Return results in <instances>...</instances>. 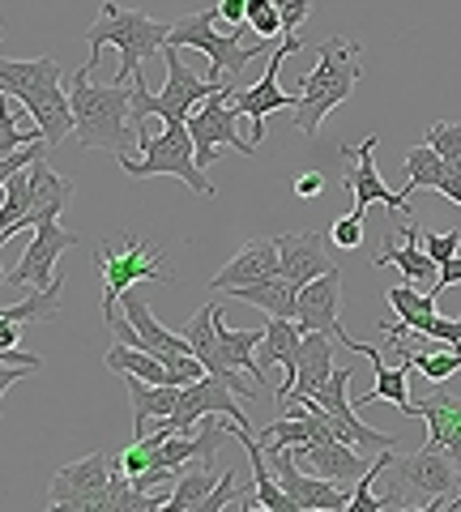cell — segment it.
<instances>
[{"mask_svg": "<svg viewBox=\"0 0 461 512\" xmlns=\"http://www.w3.org/2000/svg\"><path fill=\"white\" fill-rule=\"evenodd\" d=\"M299 346H304V325H295L291 316H269V325H265V350H261V367H265V372H269V367H282V372H286L282 389L274 393V397H278V406H286V402H291V393H295Z\"/></svg>", "mask_w": 461, "mask_h": 512, "instance_id": "cell-21", "label": "cell"}, {"mask_svg": "<svg viewBox=\"0 0 461 512\" xmlns=\"http://www.w3.org/2000/svg\"><path fill=\"white\" fill-rule=\"evenodd\" d=\"M389 346H393V359L410 363L419 376H427L432 384H444L453 372H461V350H410V346L393 342V338H389Z\"/></svg>", "mask_w": 461, "mask_h": 512, "instance_id": "cell-34", "label": "cell"}, {"mask_svg": "<svg viewBox=\"0 0 461 512\" xmlns=\"http://www.w3.org/2000/svg\"><path fill=\"white\" fill-rule=\"evenodd\" d=\"M423 248H427V256L432 261H449V256H457L461 252V231H444V235H423Z\"/></svg>", "mask_w": 461, "mask_h": 512, "instance_id": "cell-43", "label": "cell"}, {"mask_svg": "<svg viewBox=\"0 0 461 512\" xmlns=\"http://www.w3.org/2000/svg\"><path fill=\"white\" fill-rule=\"evenodd\" d=\"M376 265H380V269H385V265H397L406 282L427 286V291H432L436 278H440V261H432V256H427V248H423V227H419L415 218L406 222V244H402V248H397L393 239H385V248H380Z\"/></svg>", "mask_w": 461, "mask_h": 512, "instance_id": "cell-22", "label": "cell"}, {"mask_svg": "<svg viewBox=\"0 0 461 512\" xmlns=\"http://www.w3.org/2000/svg\"><path fill=\"white\" fill-rule=\"evenodd\" d=\"M316 52V69L299 77V94H295V128L304 137H316L321 133V120L329 116L333 107H342L346 99L355 94L359 77H363V60L359 52L363 47L346 35H333V39H321L312 47Z\"/></svg>", "mask_w": 461, "mask_h": 512, "instance_id": "cell-2", "label": "cell"}, {"mask_svg": "<svg viewBox=\"0 0 461 512\" xmlns=\"http://www.w3.org/2000/svg\"><path fill=\"white\" fill-rule=\"evenodd\" d=\"M269 466H274V474H278V483L286 487V495L299 504V512H346V508H351V495H346L342 483L299 470L291 461V453H269Z\"/></svg>", "mask_w": 461, "mask_h": 512, "instance_id": "cell-16", "label": "cell"}, {"mask_svg": "<svg viewBox=\"0 0 461 512\" xmlns=\"http://www.w3.org/2000/svg\"><path fill=\"white\" fill-rule=\"evenodd\" d=\"M440 197H449L453 205H461V158L449 163V175H444V184H440Z\"/></svg>", "mask_w": 461, "mask_h": 512, "instance_id": "cell-48", "label": "cell"}, {"mask_svg": "<svg viewBox=\"0 0 461 512\" xmlns=\"http://www.w3.org/2000/svg\"><path fill=\"white\" fill-rule=\"evenodd\" d=\"M278 13H282V26L286 35H299V26L312 18V0H274Z\"/></svg>", "mask_w": 461, "mask_h": 512, "instance_id": "cell-42", "label": "cell"}, {"mask_svg": "<svg viewBox=\"0 0 461 512\" xmlns=\"http://www.w3.org/2000/svg\"><path fill=\"white\" fill-rule=\"evenodd\" d=\"M359 355H368L372 363V372H376V384H372V393H359V406H368V402H389L402 410V419H419L415 414V402H410V363H397L389 367L385 359H380V350L376 346H363Z\"/></svg>", "mask_w": 461, "mask_h": 512, "instance_id": "cell-24", "label": "cell"}, {"mask_svg": "<svg viewBox=\"0 0 461 512\" xmlns=\"http://www.w3.org/2000/svg\"><path fill=\"white\" fill-rule=\"evenodd\" d=\"M342 269H329V274L312 278L308 286H299V308H295V320L304 325V333L321 329V333H333V338H342V346L351 350V333L342 329Z\"/></svg>", "mask_w": 461, "mask_h": 512, "instance_id": "cell-17", "label": "cell"}, {"mask_svg": "<svg viewBox=\"0 0 461 512\" xmlns=\"http://www.w3.org/2000/svg\"><path fill=\"white\" fill-rule=\"evenodd\" d=\"M235 491H240V474L227 470V474L218 478V487L210 491V500L201 504V512H222V508H231V495H235Z\"/></svg>", "mask_w": 461, "mask_h": 512, "instance_id": "cell-44", "label": "cell"}, {"mask_svg": "<svg viewBox=\"0 0 461 512\" xmlns=\"http://www.w3.org/2000/svg\"><path fill=\"white\" fill-rule=\"evenodd\" d=\"M94 269L103 282V320L120 312V295L133 291L137 282H176L167 252L146 244L141 235H120L111 244L94 248Z\"/></svg>", "mask_w": 461, "mask_h": 512, "instance_id": "cell-6", "label": "cell"}, {"mask_svg": "<svg viewBox=\"0 0 461 512\" xmlns=\"http://www.w3.org/2000/svg\"><path fill=\"white\" fill-rule=\"evenodd\" d=\"M333 376V342L329 333L312 329L304 333V346H299V367H295V393L291 397H316V389Z\"/></svg>", "mask_w": 461, "mask_h": 512, "instance_id": "cell-27", "label": "cell"}, {"mask_svg": "<svg viewBox=\"0 0 461 512\" xmlns=\"http://www.w3.org/2000/svg\"><path fill=\"white\" fill-rule=\"evenodd\" d=\"M415 414L427 423V440H436L440 448L461 461V397L457 393H427L415 402Z\"/></svg>", "mask_w": 461, "mask_h": 512, "instance_id": "cell-23", "label": "cell"}, {"mask_svg": "<svg viewBox=\"0 0 461 512\" xmlns=\"http://www.w3.org/2000/svg\"><path fill=\"white\" fill-rule=\"evenodd\" d=\"M329 248H333L329 231H286V235H278V252H282L278 274L286 282H295V286H308L312 278L338 269L333 265V256H329Z\"/></svg>", "mask_w": 461, "mask_h": 512, "instance_id": "cell-19", "label": "cell"}, {"mask_svg": "<svg viewBox=\"0 0 461 512\" xmlns=\"http://www.w3.org/2000/svg\"><path fill=\"white\" fill-rule=\"evenodd\" d=\"M0 359H5V363H43L39 355H30V350H18V346H9V350H0Z\"/></svg>", "mask_w": 461, "mask_h": 512, "instance_id": "cell-51", "label": "cell"}, {"mask_svg": "<svg viewBox=\"0 0 461 512\" xmlns=\"http://www.w3.org/2000/svg\"><path fill=\"white\" fill-rule=\"evenodd\" d=\"M120 312L133 320V325L141 329V338H146V346L154 350V355H184V350H193L188 346L184 333H171L167 325H158V316L150 312V303L137 295V286L133 291H124L120 295Z\"/></svg>", "mask_w": 461, "mask_h": 512, "instance_id": "cell-28", "label": "cell"}, {"mask_svg": "<svg viewBox=\"0 0 461 512\" xmlns=\"http://www.w3.org/2000/svg\"><path fill=\"white\" fill-rule=\"evenodd\" d=\"M218 22V9H205V13H188V18L171 22V35H167V47H193L210 60V82H235V77L244 73V64H252L257 56L269 52V39L261 43H240V26H231L227 35H218L214 30Z\"/></svg>", "mask_w": 461, "mask_h": 512, "instance_id": "cell-8", "label": "cell"}, {"mask_svg": "<svg viewBox=\"0 0 461 512\" xmlns=\"http://www.w3.org/2000/svg\"><path fill=\"white\" fill-rule=\"evenodd\" d=\"M248 26L257 30V39H269V43H274L278 35H286L282 13H278L274 0H248Z\"/></svg>", "mask_w": 461, "mask_h": 512, "instance_id": "cell-38", "label": "cell"}, {"mask_svg": "<svg viewBox=\"0 0 461 512\" xmlns=\"http://www.w3.org/2000/svg\"><path fill=\"white\" fill-rule=\"evenodd\" d=\"M351 367H333V376L316 389V397H308V402H316L325 414H329V423H333V436L346 440V444H355V448H368V453H385V448H397V436H389V431H376L368 427L355 414V402L346 397V389H351Z\"/></svg>", "mask_w": 461, "mask_h": 512, "instance_id": "cell-11", "label": "cell"}, {"mask_svg": "<svg viewBox=\"0 0 461 512\" xmlns=\"http://www.w3.org/2000/svg\"><path fill=\"white\" fill-rule=\"evenodd\" d=\"M0 192H5V201H0V239H13L26 227L30 205H35V180H30V167L9 175Z\"/></svg>", "mask_w": 461, "mask_h": 512, "instance_id": "cell-32", "label": "cell"}, {"mask_svg": "<svg viewBox=\"0 0 461 512\" xmlns=\"http://www.w3.org/2000/svg\"><path fill=\"white\" fill-rule=\"evenodd\" d=\"M291 52H299V35H286L278 52H269V69H265L261 82H252V86H244V90L231 86V103L244 111V120H252V146H257V141H265L269 116H274V111L295 107L291 94L278 86V69H282V60L291 56Z\"/></svg>", "mask_w": 461, "mask_h": 512, "instance_id": "cell-13", "label": "cell"}, {"mask_svg": "<svg viewBox=\"0 0 461 512\" xmlns=\"http://www.w3.org/2000/svg\"><path fill=\"white\" fill-rule=\"evenodd\" d=\"M0 90L26 103V111L39 120L52 150L65 137H73V99H69V86H65V73H60L56 56L5 60L0 64Z\"/></svg>", "mask_w": 461, "mask_h": 512, "instance_id": "cell-4", "label": "cell"}, {"mask_svg": "<svg viewBox=\"0 0 461 512\" xmlns=\"http://www.w3.org/2000/svg\"><path fill=\"white\" fill-rule=\"evenodd\" d=\"M129 384V406H133V431L137 436H150L146 423L150 419H171L180 410V384H154L141 376H124Z\"/></svg>", "mask_w": 461, "mask_h": 512, "instance_id": "cell-26", "label": "cell"}, {"mask_svg": "<svg viewBox=\"0 0 461 512\" xmlns=\"http://www.w3.org/2000/svg\"><path fill=\"white\" fill-rule=\"evenodd\" d=\"M218 487L214 478V466H197L193 474H184L176 487H171V500H167V512H197L205 500H210V491Z\"/></svg>", "mask_w": 461, "mask_h": 512, "instance_id": "cell-37", "label": "cell"}, {"mask_svg": "<svg viewBox=\"0 0 461 512\" xmlns=\"http://www.w3.org/2000/svg\"><path fill=\"white\" fill-rule=\"evenodd\" d=\"M376 146H380L376 133L368 141H359V146H342V158L351 163V171H346L342 184L355 192L359 210H368V205H385V210H393V214L415 218V210H410V201L402 197V192H393L385 180H380V171H376Z\"/></svg>", "mask_w": 461, "mask_h": 512, "instance_id": "cell-15", "label": "cell"}, {"mask_svg": "<svg viewBox=\"0 0 461 512\" xmlns=\"http://www.w3.org/2000/svg\"><path fill=\"white\" fill-rule=\"evenodd\" d=\"M107 367L120 376H141V380H154V384H176L171 380V367L163 355H154V350H141V346H124L116 342L107 350Z\"/></svg>", "mask_w": 461, "mask_h": 512, "instance_id": "cell-31", "label": "cell"}, {"mask_svg": "<svg viewBox=\"0 0 461 512\" xmlns=\"http://www.w3.org/2000/svg\"><path fill=\"white\" fill-rule=\"evenodd\" d=\"M99 60H86L69 77V99H73V137L82 150H111L129 154L137 146L133 128V86H99L90 82Z\"/></svg>", "mask_w": 461, "mask_h": 512, "instance_id": "cell-1", "label": "cell"}, {"mask_svg": "<svg viewBox=\"0 0 461 512\" xmlns=\"http://www.w3.org/2000/svg\"><path fill=\"white\" fill-rule=\"evenodd\" d=\"M240 116H244V111L231 103V82H222L201 107L188 111V128H193L197 163H201V167L214 163V158H218L214 150H218V146H227V150L244 154V158H257V146L240 137Z\"/></svg>", "mask_w": 461, "mask_h": 512, "instance_id": "cell-9", "label": "cell"}, {"mask_svg": "<svg viewBox=\"0 0 461 512\" xmlns=\"http://www.w3.org/2000/svg\"><path fill=\"white\" fill-rule=\"evenodd\" d=\"M116 453H90L82 461L60 466L56 478L47 483V508H65V512H99V500L116 474Z\"/></svg>", "mask_w": 461, "mask_h": 512, "instance_id": "cell-10", "label": "cell"}, {"mask_svg": "<svg viewBox=\"0 0 461 512\" xmlns=\"http://www.w3.org/2000/svg\"><path fill=\"white\" fill-rule=\"evenodd\" d=\"M222 295H231L240 303H252V308H261L265 316H291L295 320V308H299V286L286 282L282 274L248 282V286H231V291H222Z\"/></svg>", "mask_w": 461, "mask_h": 512, "instance_id": "cell-29", "label": "cell"}, {"mask_svg": "<svg viewBox=\"0 0 461 512\" xmlns=\"http://www.w3.org/2000/svg\"><path fill=\"white\" fill-rule=\"evenodd\" d=\"M218 18L227 26H244L248 22V0H218Z\"/></svg>", "mask_w": 461, "mask_h": 512, "instance_id": "cell-47", "label": "cell"}, {"mask_svg": "<svg viewBox=\"0 0 461 512\" xmlns=\"http://www.w3.org/2000/svg\"><path fill=\"white\" fill-rule=\"evenodd\" d=\"M321 192H325V171H299L295 175V197L312 201V197H321Z\"/></svg>", "mask_w": 461, "mask_h": 512, "instance_id": "cell-45", "label": "cell"}, {"mask_svg": "<svg viewBox=\"0 0 461 512\" xmlns=\"http://www.w3.org/2000/svg\"><path fill=\"white\" fill-rule=\"evenodd\" d=\"M218 303H205V308H197V316L184 325V338H188V346H193V355L210 367H218Z\"/></svg>", "mask_w": 461, "mask_h": 512, "instance_id": "cell-36", "label": "cell"}, {"mask_svg": "<svg viewBox=\"0 0 461 512\" xmlns=\"http://www.w3.org/2000/svg\"><path fill=\"white\" fill-rule=\"evenodd\" d=\"M43 363H5V376H0V389H13L22 376H30V372H39Z\"/></svg>", "mask_w": 461, "mask_h": 512, "instance_id": "cell-49", "label": "cell"}, {"mask_svg": "<svg viewBox=\"0 0 461 512\" xmlns=\"http://www.w3.org/2000/svg\"><path fill=\"white\" fill-rule=\"evenodd\" d=\"M60 291H65V274H60L52 286H43V291H30L26 299H18V303H5L0 308V320H13V325H52V320L60 316Z\"/></svg>", "mask_w": 461, "mask_h": 512, "instance_id": "cell-30", "label": "cell"}, {"mask_svg": "<svg viewBox=\"0 0 461 512\" xmlns=\"http://www.w3.org/2000/svg\"><path fill=\"white\" fill-rule=\"evenodd\" d=\"M444 508H461V487H457V495H453V500H444Z\"/></svg>", "mask_w": 461, "mask_h": 512, "instance_id": "cell-52", "label": "cell"}, {"mask_svg": "<svg viewBox=\"0 0 461 512\" xmlns=\"http://www.w3.org/2000/svg\"><path fill=\"white\" fill-rule=\"evenodd\" d=\"M167 35L171 26L150 18V13L141 9H124L116 0H103L99 5V18L86 26V43H90V60H99L103 47H116L120 52V69L111 82L124 86L129 77L141 73V64H146L158 47H167Z\"/></svg>", "mask_w": 461, "mask_h": 512, "instance_id": "cell-5", "label": "cell"}, {"mask_svg": "<svg viewBox=\"0 0 461 512\" xmlns=\"http://www.w3.org/2000/svg\"><path fill=\"white\" fill-rule=\"evenodd\" d=\"M82 244V235L65 231L60 222H39L35 227V239L26 244L22 261L5 274V291H18V286H30V291H43V286L56 282V265L60 256H65L69 248Z\"/></svg>", "mask_w": 461, "mask_h": 512, "instance_id": "cell-12", "label": "cell"}, {"mask_svg": "<svg viewBox=\"0 0 461 512\" xmlns=\"http://www.w3.org/2000/svg\"><path fill=\"white\" fill-rule=\"evenodd\" d=\"M141 158L129 154H116L120 167L133 175V180H146V175H176L201 197H214V184L205 180V167L197 163V141H193V128L188 120H167L158 137H141L137 141Z\"/></svg>", "mask_w": 461, "mask_h": 512, "instance_id": "cell-7", "label": "cell"}, {"mask_svg": "<svg viewBox=\"0 0 461 512\" xmlns=\"http://www.w3.org/2000/svg\"><path fill=\"white\" fill-rule=\"evenodd\" d=\"M363 214H368V210H359V205H355V210L346 214V218H333V227H329L333 248H346V252H351V248L363 244Z\"/></svg>", "mask_w": 461, "mask_h": 512, "instance_id": "cell-40", "label": "cell"}, {"mask_svg": "<svg viewBox=\"0 0 461 512\" xmlns=\"http://www.w3.org/2000/svg\"><path fill=\"white\" fill-rule=\"evenodd\" d=\"M240 389H235L231 380H222V376H201L197 384H184L180 389V410L171 414V427L180 431V436H188L205 414H227V419H235V427H252L248 423V414L240 410Z\"/></svg>", "mask_w": 461, "mask_h": 512, "instance_id": "cell-14", "label": "cell"}, {"mask_svg": "<svg viewBox=\"0 0 461 512\" xmlns=\"http://www.w3.org/2000/svg\"><path fill=\"white\" fill-rule=\"evenodd\" d=\"M282 269V252H278V239H248V244L231 256L227 265L210 278V291L222 295L231 286H248V282H261V278H274Z\"/></svg>", "mask_w": 461, "mask_h": 512, "instance_id": "cell-20", "label": "cell"}, {"mask_svg": "<svg viewBox=\"0 0 461 512\" xmlns=\"http://www.w3.org/2000/svg\"><path fill=\"white\" fill-rule=\"evenodd\" d=\"M282 453H291V461L299 470L308 474H321V478H333V483H359L363 474H368L372 466L355 453V444H346L338 436L329 440H312V444H295V448H282Z\"/></svg>", "mask_w": 461, "mask_h": 512, "instance_id": "cell-18", "label": "cell"}, {"mask_svg": "<svg viewBox=\"0 0 461 512\" xmlns=\"http://www.w3.org/2000/svg\"><path fill=\"white\" fill-rule=\"evenodd\" d=\"M385 478H389V491L380 495V508H402V512H436L444 508V495H457L461 487V461L440 448L436 440H427L415 453L397 457L389 453V466H385Z\"/></svg>", "mask_w": 461, "mask_h": 512, "instance_id": "cell-3", "label": "cell"}, {"mask_svg": "<svg viewBox=\"0 0 461 512\" xmlns=\"http://www.w3.org/2000/svg\"><path fill=\"white\" fill-rule=\"evenodd\" d=\"M427 146H432L444 163H457V158H461V124L436 120L432 128H427Z\"/></svg>", "mask_w": 461, "mask_h": 512, "instance_id": "cell-39", "label": "cell"}, {"mask_svg": "<svg viewBox=\"0 0 461 512\" xmlns=\"http://www.w3.org/2000/svg\"><path fill=\"white\" fill-rule=\"evenodd\" d=\"M385 299H389V308L397 312V320H402L406 329H427V320L436 316V295L427 291V286H415V282H402V286H389L385 291Z\"/></svg>", "mask_w": 461, "mask_h": 512, "instance_id": "cell-33", "label": "cell"}, {"mask_svg": "<svg viewBox=\"0 0 461 512\" xmlns=\"http://www.w3.org/2000/svg\"><path fill=\"white\" fill-rule=\"evenodd\" d=\"M30 180H35V205H30V218L26 227H39V222H60V214L69 210L77 184L69 175H60L47 167V158H39L35 167H30Z\"/></svg>", "mask_w": 461, "mask_h": 512, "instance_id": "cell-25", "label": "cell"}, {"mask_svg": "<svg viewBox=\"0 0 461 512\" xmlns=\"http://www.w3.org/2000/svg\"><path fill=\"white\" fill-rule=\"evenodd\" d=\"M47 141H30V146H22L18 154H9V158H0V184L9 180V175H18V171H26V167H35L39 158H47Z\"/></svg>", "mask_w": 461, "mask_h": 512, "instance_id": "cell-41", "label": "cell"}, {"mask_svg": "<svg viewBox=\"0 0 461 512\" xmlns=\"http://www.w3.org/2000/svg\"><path fill=\"white\" fill-rule=\"evenodd\" d=\"M18 329H22V325H13V320H0V350L18 346Z\"/></svg>", "mask_w": 461, "mask_h": 512, "instance_id": "cell-50", "label": "cell"}, {"mask_svg": "<svg viewBox=\"0 0 461 512\" xmlns=\"http://www.w3.org/2000/svg\"><path fill=\"white\" fill-rule=\"evenodd\" d=\"M444 175H449V163H444V158L423 141V146L406 150V188H402V197H410V192H419V188L440 192Z\"/></svg>", "mask_w": 461, "mask_h": 512, "instance_id": "cell-35", "label": "cell"}, {"mask_svg": "<svg viewBox=\"0 0 461 512\" xmlns=\"http://www.w3.org/2000/svg\"><path fill=\"white\" fill-rule=\"evenodd\" d=\"M457 282H461V256H449V261H440V278H436V286H432V295L440 299L444 291H453Z\"/></svg>", "mask_w": 461, "mask_h": 512, "instance_id": "cell-46", "label": "cell"}]
</instances>
